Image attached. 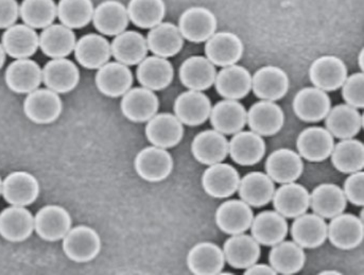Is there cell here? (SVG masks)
Instances as JSON below:
<instances>
[{"label":"cell","instance_id":"obj_1","mask_svg":"<svg viewBox=\"0 0 364 275\" xmlns=\"http://www.w3.org/2000/svg\"><path fill=\"white\" fill-rule=\"evenodd\" d=\"M62 240L64 254L75 263L94 261L101 251L100 236L87 225L73 227Z\"/></svg>","mask_w":364,"mask_h":275},{"label":"cell","instance_id":"obj_2","mask_svg":"<svg viewBox=\"0 0 364 275\" xmlns=\"http://www.w3.org/2000/svg\"><path fill=\"white\" fill-rule=\"evenodd\" d=\"M23 113L36 124H50L57 122L63 112V102L58 92L40 89L30 92L23 101Z\"/></svg>","mask_w":364,"mask_h":275},{"label":"cell","instance_id":"obj_3","mask_svg":"<svg viewBox=\"0 0 364 275\" xmlns=\"http://www.w3.org/2000/svg\"><path fill=\"white\" fill-rule=\"evenodd\" d=\"M216 15L204 6H191L181 14L178 30L185 40L200 44L205 43L217 32Z\"/></svg>","mask_w":364,"mask_h":275},{"label":"cell","instance_id":"obj_4","mask_svg":"<svg viewBox=\"0 0 364 275\" xmlns=\"http://www.w3.org/2000/svg\"><path fill=\"white\" fill-rule=\"evenodd\" d=\"M173 166V158L167 149L155 146L144 148L135 156V171L139 178L150 183H159L167 179Z\"/></svg>","mask_w":364,"mask_h":275},{"label":"cell","instance_id":"obj_5","mask_svg":"<svg viewBox=\"0 0 364 275\" xmlns=\"http://www.w3.org/2000/svg\"><path fill=\"white\" fill-rule=\"evenodd\" d=\"M70 212L57 204H48L34 216V232L41 239L55 242L63 239L72 229Z\"/></svg>","mask_w":364,"mask_h":275},{"label":"cell","instance_id":"obj_6","mask_svg":"<svg viewBox=\"0 0 364 275\" xmlns=\"http://www.w3.org/2000/svg\"><path fill=\"white\" fill-rule=\"evenodd\" d=\"M363 221L356 215L341 212L327 225V239L339 250H354L363 244Z\"/></svg>","mask_w":364,"mask_h":275},{"label":"cell","instance_id":"obj_7","mask_svg":"<svg viewBox=\"0 0 364 275\" xmlns=\"http://www.w3.org/2000/svg\"><path fill=\"white\" fill-rule=\"evenodd\" d=\"M38 179L28 171H13L2 180L1 195L10 205H31L40 195Z\"/></svg>","mask_w":364,"mask_h":275},{"label":"cell","instance_id":"obj_8","mask_svg":"<svg viewBox=\"0 0 364 275\" xmlns=\"http://www.w3.org/2000/svg\"><path fill=\"white\" fill-rule=\"evenodd\" d=\"M348 77L346 63L336 55L318 58L309 68V79L314 87L326 92L341 89Z\"/></svg>","mask_w":364,"mask_h":275},{"label":"cell","instance_id":"obj_9","mask_svg":"<svg viewBox=\"0 0 364 275\" xmlns=\"http://www.w3.org/2000/svg\"><path fill=\"white\" fill-rule=\"evenodd\" d=\"M247 124L251 131L260 136H273L283 129L285 114L274 101L260 100L247 112Z\"/></svg>","mask_w":364,"mask_h":275},{"label":"cell","instance_id":"obj_10","mask_svg":"<svg viewBox=\"0 0 364 275\" xmlns=\"http://www.w3.org/2000/svg\"><path fill=\"white\" fill-rule=\"evenodd\" d=\"M145 133L151 145L170 149L182 141L184 126L174 114L159 113L146 122Z\"/></svg>","mask_w":364,"mask_h":275},{"label":"cell","instance_id":"obj_11","mask_svg":"<svg viewBox=\"0 0 364 275\" xmlns=\"http://www.w3.org/2000/svg\"><path fill=\"white\" fill-rule=\"evenodd\" d=\"M205 57L219 68L234 65L240 61L245 51L242 41L232 32H216L205 42Z\"/></svg>","mask_w":364,"mask_h":275},{"label":"cell","instance_id":"obj_12","mask_svg":"<svg viewBox=\"0 0 364 275\" xmlns=\"http://www.w3.org/2000/svg\"><path fill=\"white\" fill-rule=\"evenodd\" d=\"M331 109V97L316 87H304L293 99V111L304 122L316 124L322 122Z\"/></svg>","mask_w":364,"mask_h":275},{"label":"cell","instance_id":"obj_13","mask_svg":"<svg viewBox=\"0 0 364 275\" xmlns=\"http://www.w3.org/2000/svg\"><path fill=\"white\" fill-rule=\"evenodd\" d=\"M287 72L277 66H264L252 76V91L260 100L279 101L289 91Z\"/></svg>","mask_w":364,"mask_h":275},{"label":"cell","instance_id":"obj_14","mask_svg":"<svg viewBox=\"0 0 364 275\" xmlns=\"http://www.w3.org/2000/svg\"><path fill=\"white\" fill-rule=\"evenodd\" d=\"M212 102L203 92L191 91L182 92L176 97L173 104L174 115L183 124L198 126L210 119Z\"/></svg>","mask_w":364,"mask_h":275},{"label":"cell","instance_id":"obj_15","mask_svg":"<svg viewBox=\"0 0 364 275\" xmlns=\"http://www.w3.org/2000/svg\"><path fill=\"white\" fill-rule=\"evenodd\" d=\"M335 139L326 128L310 126L299 133L296 148L301 158L308 162L320 163L331 156Z\"/></svg>","mask_w":364,"mask_h":275},{"label":"cell","instance_id":"obj_16","mask_svg":"<svg viewBox=\"0 0 364 275\" xmlns=\"http://www.w3.org/2000/svg\"><path fill=\"white\" fill-rule=\"evenodd\" d=\"M254 212L242 200L230 199L217 208L215 221L220 231L228 235L245 233L251 227Z\"/></svg>","mask_w":364,"mask_h":275},{"label":"cell","instance_id":"obj_17","mask_svg":"<svg viewBox=\"0 0 364 275\" xmlns=\"http://www.w3.org/2000/svg\"><path fill=\"white\" fill-rule=\"evenodd\" d=\"M159 109V97L146 87H131L122 96L120 109L122 115L132 122L143 124L156 115Z\"/></svg>","mask_w":364,"mask_h":275},{"label":"cell","instance_id":"obj_18","mask_svg":"<svg viewBox=\"0 0 364 275\" xmlns=\"http://www.w3.org/2000/svg\"><path fill=\"white\" fill-rule=\"evenodd\" d=\"M4 81L15 94H30L42 85V68L31 59L15 60L6 68Z\"/></svg>","mask_w":364,"mask_h":275},{"label":"cell","instance_id":"obj_19","mask_svg":"<svg viewBox=\"0 0 364 275\" xmlns=\"http://www.w3.org/2000/svg\"><path fill=\"white\" fill-rule=\"evenodd\" d=\"M240 175L232 165L217 163L210 165L202 175V187L210 197L225 199L238 190Z\"/></svg>","mask_w":364,"mask_h":275},{"label":"cell","instance_id":"obj_20","mask_svg":"<svg viewBox=\"0 0 364 275\" xmlns=\"http://www.w3.org/2000/svg\"><path fill=\"white\" fill-rule=\"evenodd\" d=\"M1 45L9 57L30 59L40 48V34L25 23H15L2 34Z\"/></svg>","mask_w":364,"mask_h":275},{"label":"cell","instance_id":"obj_21","mask_svg":"<svg viewBox=\"0 0 364 275\" xmlns=\"http://www.w3.org/2000/svg\"><path fill=\"white\" fill-rule=\"evenodd\" d=\"M134 79L129 66L119 62H107L97 70L95 83L97 89L109 98L122 97L132 87Z\"/></svg>","mask_w":364,"mask_h":275},{"label":"cell","instance_id":"obj_22","mask_svg":"<svg viewBox=\"0 0 364 275\" xmlns=\"http://www.w3.org/2000/svg\"><path fill=\"white\" fill-rule=\"evenodd\" d=\"M266 151L264 139L253 131H240L228 141V154L232 162L240 166L258 164L264 158Z\"/></svg>","mask_w":364,"mask_h":275},{"label":"cell","instance_id":"obj_23","mask_svg":"<svg viewBox=\"0 0 364 275\" xmlns=\"http://www.w3.org/2000/svg\"><path fill=\"white\" fill-rule=\"evenodd\" d=\"M34 232V216L23 206L11 205L0 212V236L9 242H23Z\"/></svg>","mask_w":364,"mask_h":275},{"label":"cell","instance_id":"obj_24","mask_svg":"<svg viewBox=\"0 0 364 275\" xmlns=\"http://www.w3.org/2000/svg\"><path fill=\"white\" fill-rule=\"evenodd\" d=\"M73 53L75 61L82 68L86 70H99L111 60V43L101 34H85L75 43Z\"/></svg>","mask_w":364,"mask_h":275},{"label":"cell","instance_id":"obj_25","mask_svg":"<svg viewBox=\"0 0 364 275\" xmlns=\"http://www.w3.org/2000/svg\"><path fill=\"white\" fill-rule=\"evenodd\" d=\"M216 76V66L202 55L185 60L178 70L181 83L191 91H208L215 85Z\"/></svg>","mask_w":364,"mask_h":275},{"label":"cell","instance_id":"obj_26","mask_svg":"<svg viewBox=\"0 0 364 275\" xmlns=\"http://www.w3.org/2000/svg\"><path fill=\"white\" fill-rule=\"evenodd\" d=\"M42 74L45 87L59 95L73 92L80 82L79 68L66 58L47 62L42 68Z\"/></svg>","mask_w":364,"mask_h":275},{"label":"cell","instance_id":"obj_27","mask_svg":"<svg viewBox=\"0 0 364 275\" xmlns=\"http://www.w3.org/2000/svg\"><path fill=\"white\" fill-rule=\"evenodd\" d=\"M252 237L259 244L273 247L285 240L289 225L285 217L277 210H264L254 217L251 227Z\"/></svg>","mask_w":364,"mask_h":275},{"label":"cell","instance_id":"obj_28","mask_svg":"<svg viewBox=\"0 0 364 275\" xmlns=\"http://www.w3.org/2000/svg\"><path fill=\"white\" fill-rule=\"evenodd\" d=\"M267 175L279 184L295 182L304 171L301 156L288 148L275 150L267 158L264 164Z\"/></svg>","mask_w":364,"mask_h":275},{"label":"cell","instance_id":"obj_29","mask_svg":"<svg viewBox=\"0 0 364 275\" xmlns=\"http://www.w3.org/2000/svg\"><path fill=\"white\" fill-rule=\"evenodd\" d=\"M325 126L336 139H354L363 129V115L346 103L335 105L325 117Z\"/></svg>","mask_w":364,"mask_h":275},{"label":"cell","instance_id":"obj_30","mask_svg":"<svg viewBox=\"0 0 364 275\" xmlns=\"http://www.w3.org/2000/svg\"><path fill=\"white\" fill-rule=\"evenodd\" d=\"M127 6L118 0H105L95 8L92 23L101 36H116L129 27Z\"/></svg>","mask_w":364,"mask_h":275},{"label":"cell","instance_id":"obj_31","mask_svg":"<svg viewBox=\"0 0 364 275\" xmlns=\"http://www.w3.org/2000/svg\"><path fill=\"white\" fill-rule=\"evenodd\" d=\"M210 124L223 135H234L247 126V109L238 100L224 99L212 107Z\"/></svg>","mask_w":364,"mask_h":275},{"label":"cell","instance_id":"obj_32","mask_svg":"<svg viewBox=\"0 0 364 275\" xmlns=\"http://www.w3.org/2000/svg\"><path fill=\"white\" fill-rule=\"evenodd\" d=\"M272 202L279 214L285 218L295 219L309 210L310 193L305 186L295 182L282 184L275 189Z\"/></svg>","mask_w":364,"mask_h":275},{"label":"cell","instance_id":"obj_33","mask_svg":"<svg viewBox=\"0 0 364 275\" xmlns=\"http://www.w3.org/2000/svg\"><path fill=\"white\" fill-rule=\"evenodd\" d=\"M136 78L139 85L146 89L153 92L163 91L173 81V65L165 58L146 57L137 66Z\"/></svg>","mask_w":364,"mask_h":275},{"label":"cell","instance_id":"obj_34","mask_svg":"<svg viewBox=\"0 0 364 275\" xmlns=\"http://www.w3.org/2000/svg\"><path fill=\"white\" fill-rule=\"evenodd\" d=\"M222 250L226 263L234 269H247L257 263L262 254L260 244L245 233L230 236Z\"/></svg>","mask_w":364,"mask_h":275},{"label":"cell","instance_id":"obj_35","mask_svg":"<svg viewBox=\"0 0 364 275\" xmlns=\"http://www.w3.org/2000/svg\"><path fill=\"white\" fill-rule=\"evenodd\" d=\"M191 153L200 164L206 166L223 162L228 154V139L214 129L202 131L191 143Z\"/></svg>","mask_w":364,"mask_h":275},{"label":"cell","instance_id":"obj_36","mask_svg":"<svg viewBox=\"0 0 364 275\" xmlns=\"http://www.w3.org/2000/svg\"><path fill=\"white\" fill-rule=\"evenodd\" d=\"M224 266L225 259L223 250L214 242H199L187 254V267L193 274H220Z\"/></svg>","mask_w":364,"mask_h":275},{"label":"cell","instance_id":"obj_37","mask_svg":"<svg viewBox=\"0 0 364 275\" xmlns=\"http://www.w3.org/2000/svg\"><path fill=\"white\" fill-rule=\"evenodd\" d=\"M290 233L293 242L301 248H320L327 239V223L324 218L314 212H305L295 218Z\"/></svg>","mask_w":364,"mask_h":275},{"label":"cell","instance_id":"obj_38","mask_svg":"<svg viewBox=\"0 0 364 275\" xmlns=\"http://www.w3.org/2000/svg\"><path fill=\"white\" fill-rule=\"evenodd\" d=\"M215 87L222 98L240 100L252 91L251 72L237 64L222 68L217 72Z\"/></svg>","mask_w":364,"mask_h":275},{"label":"cell","instance_id":"obj_39","mask_svg":"<svg viewBox=\"0 0 364 275\" xmlns=\"http://www.w3.org/2000/svg\"><path fill=\"white\" fill-rule=\"evenodd\" d=\"M146 40L149 51L165 59L176 57L184 47V38L178 26L172 23L155 26L149 31Z\"/></svg>","mask_w":364,"mask_h":275},{"label":"cell","instance_id":"obj_40","mask_svg":"<svg viewBox=\"0 0 364 275\" xmlns=\"http://www.w3.org/2000/svg\"><path fill=\"white\" fill-rule=\"evenodd\" d=\"M112 57L127 66L139 65L148 55V44L143 34L134 30L114 36L111 43Z\"/></svg>","mask_w":364,"mask_h":275},{"label":"cell","instance_id":"obj_41","mask_svg":"<svg viewBox=\"0 0 364 275\" xmlns=\"http://www.w3.org/2000/svg\"><path fill=\"white\" fill-rule=\"evenodd\" d=\"M275 193L274 181L267 173L252 171L240 179L239 197L253 207L260 208L272 201Z\"/></svg>","mask_w":364,"mask_h":275},{"label":"cell","instance_id":"obj_42","mask_svg":"<svg viewBox=\"0 0 364 275\" xmlns=\"http://www.w3.org/2000/svg\"><path fill=\"white\" fill-rule=\"evenodd\" d=\"M75 43V32L62 23H53L40 34V49L50 59H62L72 55Z\"/></svg>","mask_w":364,"mask_h":275},{"label":"cell","instance_id":"obj_43","mask_svg":"<svg viewBox=\"0 0 364 275\" xmlns=\"http://www.w3.org/2000/svg\"><path fill=\"white\" fill-rule=\"evenodd\" d=\"M348 200L343 189L336 184L318 185L310 195V207L314 214L324 219H331L346 210Z\"/></svg>","mask_w":364,"mask_h":275},{"label":"cell","instance_id":"obj_44","mask_svg":"<svg viewBox=\"0 0 364 275\" xmlns=\"http://www.w3.org/2000/svg\"><path fill=\"white\" fill-rule=\"evenodd\" d=\"M269 263L277 274H296L305 266V251L294 242L283 240L271 249Z\"/></svg>","mask_w":364,"mask_h":275},{"label":"cell","instance_id":"obj_45","mask_svg":"<svg viewBox=\"0 0 364 275\" xmlns=\"http://www.w3.org/2000/svg\"><path fill=\"white\" fill-rule=\"evenodd\" d=\"M331 164L340 173L350 175L364 168V145L356 139H341L331 154Z\"/></svg>","mask_w":364,"mask_h":275},{"label":"cell","instance_id":"obj_46","mask_svg":"<svg viewBox=\"0 0 364 275\" xmlns=\"http://www.w3.org/2000/svg\"><path fill=\"white\" fill-rule=\"evenodd\" d=\"M127 11L133 25L141 29H152L163 23L166 4L164 0H130Z\"/></svg>","mask_w":364,"mask_h":275},{"label":"cell","instance_id":"obj_47","mask_svg":"<svg viewBox=\"0 0 364 275\" xmlns=\"http://www.w3.org/2000/svg\"><path fill=\"white\" fill-rule=\"evenodd\" d=\"M19 16L25 25L33 29H45L57 18V4L53 0H23Z\"/></svg>","mask_w":364,"mask_h":275},{"label":"cell","instance_id":"obj_48","mask_svg":"<svg viewBox=\"0 0 364 275\" xmlns=\"http://www.w3.org/2000/svg\"><path fill=\"white\" fill-rule=\"evenodd\" d=\"M92 0H60L57 4L58 18L70 29H82L92 21Z\"/></svg>","mask_w":364,"mask_h":275},{"label":"cell","instance_id":"obj_49","mask_svg":"<svg viewBox=\"0 0 364 275\" xmlns=\"http://www.w3.org/2000/svg\"><path fill=\"white\" fill-rule=\"evenodd\" d=\"M342 98L346 104L355 109L364 107V74L355 72L346 78L342 85Z\"/></svg>","mask_w":364,"mask_h":275},{"label":"cell","instance_id":"obj_50","mask_svg":"<svg viewBox=\"0 0 364 275\" xmlns=\"http://www.w3.org/2000/svg\"><path fill=\"white\" fill-rule=\"evenodd\" d=\"M343 193L346 200L355 206L364 205V173L363 171L350 173L344 182Z\"/></svg>","mask_w":364,"mask_h":275},{"label":"cell","instance_id":"obj_51","mask_svg":"<svg viewBox=\"0 0 364 275\" xmlns=\"http://www.w3.org/2000/svg\"><path fill=\"white\" fill-rule=\"evenodd\" d=\"M19 17V4L16 0H0V29L15 25Z\"/></svg>","mask_w":364,"mask_h":275},{"label":"cell","instance_id":"obj_52","mask_svg":"<svg viewBox=\"0 0 364 275\" xmlns=\"http://www.w3.org/2000/svg\"><path fill=\"white\" fill-rule=\"evenodd\" d=\"M245 275H277L275 270L270 265L264 264H254L245 269Z\"/></svg>","mask_w":364,"mask_h":275},{"label":"cell","instance_id":"obj_53","mask_svg":"<svg viewBox=\"0 0 364 275\" xmlns=\"http://www.w3.org/2000/svg\"><path fill=\"white\" fill-rule=\"evenodd\" d=\"M6 51H4V47H2L1 43H0V70L4 68V63H6Z\"/></svg>","mask_w":364,"mask_h":275},{"label":"cell","instance_id":"obj_54","mask_svg":"<svg viewBox=\"0 0 364 275\" xmlns=\"http://www.w3.org/2000/svg\"><path fill=\"white\" fill-rule=\"evenodd\" d=\"M358 66L361 72L364 70V49H361L360 53L358 55Z\"/></svg>","mask_w":364,"mask_h":275},{"label":"cell","instance_id":"obj_55","mask_svg":"<svg viewBox=\"0 0 364 275\" xmlns=\"http://www.w3.org/2000/svg\"><path fill=\"white\" fill-rule=\"evenodd\" d=\"M320 275H327V274H342L341 272L336 271V270H324V271H321Z\"/></svg>","mask_w":364,"mask_h":275},{"label":"cell","instance_id":"obj_56","mask_svg":"<svg viewBox=\"0 0 364 275\" xmlns=\"http://www.w3.org/2000/svg\"><path fill=\"white\" fill-rule=\"evenodd\" d=\"M363 214H364V212H363V210H361V212H360V217H359V218L361 219V220L364 221V219H363Z\"/></svg>","mask_w":364,"mask_h":275},{"label":"cell","instance_id":"obj_57","mask_svg":"<svg viewBox=\"0 0 364 275\" xmlns=\"http://www.w3.org/2000/svg\"><path fill=\"white\" fill-rule=\"evenodd\" d=\"M1 189H2V180L0 178V195H1Z\"/></svg>","mask_w":364,"mask_h":275}]
</instances>
